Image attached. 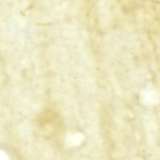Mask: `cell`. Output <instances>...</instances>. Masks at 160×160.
<instances>
[{
	"instance_id": "1",
	"label": "cell",
	"mask_w": 160,
	"mask_h": 160,
	"mask_svg": "<svg viewBox=\"0 0 160 160\" xmlns=\"http://www.w3.org/2000/svg\"><path fill=\"white\" fill-rule=\"evenodd\" d=\"M79 136L80 134H73V136H71L69 138V140H71V142H73V144H77L79 143L80 142V139H79Z\"/></svg>"
}]
</instances>
